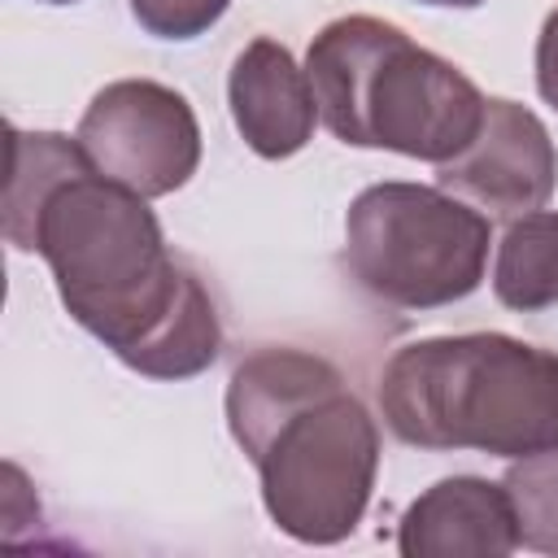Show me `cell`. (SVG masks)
<instances>
[{"label":"cell","instance_id":"6da1fadb","mask_svg":"<svg viewBox=\"0 0 558 558\" xmlns=\"http://www.w3.org/2000/svg\"><path fill=\"white\" fill-rule=\"evenodd\" d=\"M4 235L17 253L48 262L65 314L122 366L148 379H192L218 362L214 296L166 248L148 196L105 179L92 161L61 174Z\"/></svg>","mask_w":558,"mask_h":558},{"label":"cell","instance_id":"7a4b0ae2","mask_svg":"<svg viewBox=\"0 0 558 558\" xmlns=\"http://www.w3.org/2000/svg\"><path fill=\"white\" fill-rule=\"evenodd\" d=\"M227 427L257 466L270 523L301 545H340L379 475V423L344 375L305 349H253L227 384Z\"/></svg>","mask_w":558,"mask_h":558},{"label":"cell","instance_id":"3957f363","mask_svg":"<svg viewBox=\"0 0 558 558\" xmlns=\"http://www.w3.org/2000/svg\"><path fill=\"white\" fill-rule=\"evenodd\" d=\"M379 414L414 449H558V353L506 331L410 340L384 362Z\"/></svg>","mask_w":558,"mask_h":558},{"label":"cell","instance_id":"277c9868","mask_svg":"<svg viewBox=\"0 0 558 558\" xmlns=\"http://www.w3.org/2000/svg\"><path fill=\"white\" fill-rule=\"evenodd\" d=\"M305 74L318 122L340 144L388 148L432 166L475 140L488 105L453 61L371 13L327 22L305 48Z\"/></svg>","mask_w":558,"mask_h":558},{"label":"cell","instance_id":"5b68a950","mask_svg":"<svg viewBox=\"0 0 558 558\" xmlns=\"http://www.w3.org/2000/svg\"><path fill=\"white\" fill-rule=\"evenodd\" d=\"M488 244V218L427 183H371L344 214L349 275L397 310H440L471 296L484 283Z\"/></svg>","mask_w":558,"mask_h":558},{"label":"cell","instance_id":"8992f818","mask_svg":"<svg viewBox=\"0 0 558 558\" xmlns=\"http://www.w3.org/2000/svg\"><path fill=\"white\" fill-rule=\"evenodd\" d=\"M74 140L105 179L148 201L179 192L201 166V122L187 96L153 78L105 83L83 109Z\"/></svg>","mask_w":558,"mask_h":558},{"label":"cell","instance_id":"52a82bcc","mask_svg":"<svg viewBox=\"0 0 558 558\" xmlns=\"http://www.w3.org/2000/svg\"><path fill=\"white\" fill-rule=\"evenodd\" d=\"M445 192H462L493 218H519L545 209L558 183V148L549 126L519 100L488 96L475 140L436 166Z\"/></svg>","mask_w":558,"mask_h":558},{"label":"cell","instance_id":"ba28073f","mask_svg":"<svg viewBox=\"0 0 558 558\" xmlns=\"http://www.w3.org/2000/svg\"><path fill=\"white\" fill-rule=\"evenodd\" d=\"M227 105L240 140L266 161L301 153L318 126V100L305 65H296V57L266 35L244 44L231 61Z\"/></svg>","mask_w":558,"mask_h":558},{"label":"cell","instance_id":"9c48e42d","mask_svg":"<svg viewBox=\"0 0 558 558\" xmlns=\"http://www.w3.org/2000/svg\"><path fill=\"white\" fill-rule=\"evenodd\" d=\"M397 549L405 558H506L519 549L514 506L506 484L480 475H449L423 488L401 523Z\"/></svg>","mask_w":558,"mask_h":558},{"label":"cell","instance_id":"30bf717a","mask_svg":"<svg viewBox=\"0 0 558 558\" xmlns=\"http://www.w3.org/2000/svg\"><path fill=\"white\" fill-rule=\"evenodd\" d=\"M493 296L519 314L558 305V209L510 218L493 257Z\"/></svg>","mask_w":558,"mask_h":558},{"label":"cell","instance_id":"8fae6325","mask_svg":"<svg viewBox=\"0 0 558 558\" xmlns=\"http://www.w3.org/2000/svg\"><path fill=\"white\" fill-rule=\"evenodd\" d=\"M501 484L514 506L519 545L558 558V449L514 458V466L501 475Z\"/></svg>","mask_w":558,"mask_h":558},{"label":"cell","instance_id":"7c38bea8","mask_svg":"<svg viewBox=\"0 0 558 558\" xmlns=\"http://www.w3.org/2000/svg\"><path fill=\"white\" fill-rule=\"evenodd\" d=\"M227 9H231V0H131V17L148 35L179 39V44L205 35Z\"/></svg>","mask_w":558,"mask_h":558},{"label":"cell","instance_id":"4fadbf2b","mask_svg":"<svg viewBox=\"0 0 558 558\" xmlns=\"http://www.w3.org/2000/svg\"><path fill=\"white\" fill-rule=\"evenodd\" d=\"M536 92L545 105L558 109V9L545 17L536 35Z\"/></svg>","mask_w":558,"mask_h":558},{"label":"cell","instance_id":"5bb4252c","mask_svg":"<svg viewBox=\"0 0 558 558\" xmlns=\"http://www.w3.org/2000/svg\"><path fill=\"white\" fill-rule=\"evenodd\" d=\"M418 4H440V9H475L484 0H418Z\"/></svg>","mask_w":558,"mask_h":558},{"label":"cell","instance_id":"9a60e30c","mask_svg":"<svg viewBox=\"0 0 558 558\" xmlns=\"http://www.w3.org/2000/svg\"><path fill=\"white\" fill-rule=\"evenodd\" d=\"M44 4H74V0H44Z\"/></svg>","mask_w":558,"mask_h":558}]
</instances>
